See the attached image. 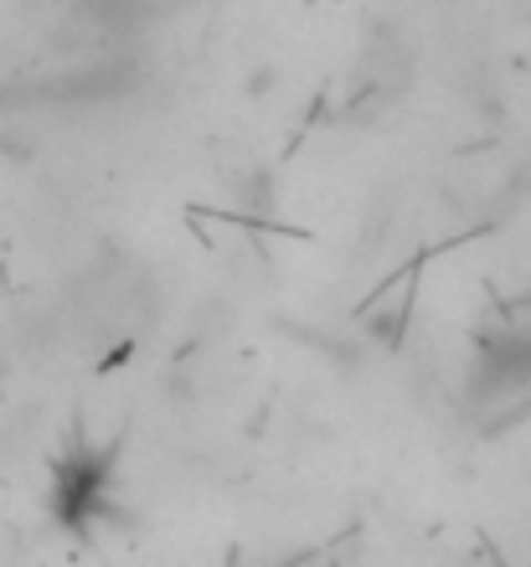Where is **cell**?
Listing matches in <instances>:
<instances>
[{
	"mask_svg": "<svg viewBox=\"0 0 531 567\" xmlns=\"http://www.w3.org/2000/svg\"><path fill=\"white\" fill-rule=\"evenodd\" d=\"M104 460H73L62 470V485H58V506L68 522H89L99 501H104Z\"/></svg>",
	"mask_w": 531,
	"mask_h": 567,
	"instance_id": "1",
	"label": "cell"
}]
</instances>
